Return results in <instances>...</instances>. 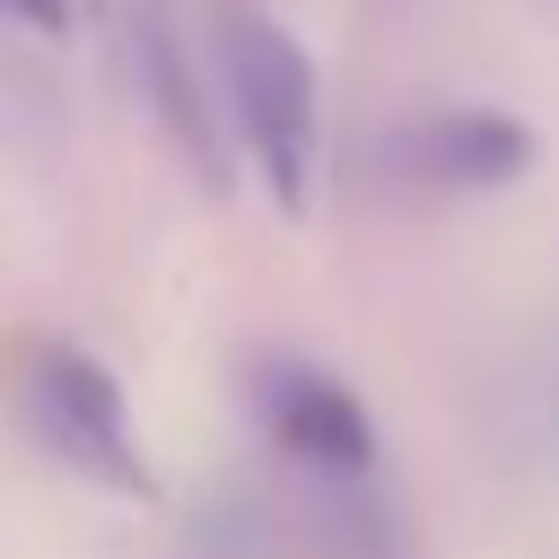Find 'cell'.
I'll use <instances>...</instances> for the list:
<instances>
[{
	"instance_id": "1",
	"label": "cell",
	"mask_w": 559,
	"mask_h": 559,
	"mask_svg": "<svg viewBox=\"0 0 559 559\" xmlns=\"http://www.w3.org/2000/svg\"><path fill=\"white\" fill-rule=\"evenodd\" d=\"M218 70H227V114H236L262 183L280 192V210H297L306 201V175H314V61L262 9H227Z\"/></svg>"
},
{
	"instance_id": "4",
	"label": "cell",
	"mask_w": 559,
	"mask_h": 559,
	"mask_svg": "<svg viewBox=\"0 0 559 559\" xmlns=\"http://www.w3.org/2000/svg\"><path fill=\"white\" fill-rule=\"evenodd\" d=\"M402 157H411V175H428L445 192H498V183H515L533 166V131L515 114H498V105H454V114L419 122L402 140Z\"/></svg>"
},
{
	"instance_id": "3",
	"label": "cell",
	"mask_w": 559,
	"mask_h": 559,
	"mask_svg": "<svg viewBox=\"0 0 559 559\" xmlns=\"http://www.w3.org/2000/svg\"><path fill=\"white\" fill-rule=\"evenodd\" d=\"M253 411H262V437L306 463L314 480H367L376 472V419L358 411V393L306 358H271L253 367Z\"/></svg>"
},
{
	"instance_id": "2",
	"label": "cell",
	"mask_w": 559,
	"mask_h": 559,
	"mask_svg": "<svg viewBox=\"0 0 559 559\" xmlns=\"http://www.w3.org/2000/svg\"><path fill=\"white\" fill-rule=\"evenodd\" d=\"M26 419H35L44 454H61L70 472L148 498V463H140V437H131L122 384H114L87 349H61V341L26 349Z\"/></svg>"
},
{
	"instance_id": "5",
	"label": "cell",
	"mask_w": 559,
	"mask_h": 559,
	"mask_svg": "<svg viewBox=\"0 0 559 559\" xmlns=\"http://www.w3.org/2000/svg\"><path fill=\"white\" fill-rule=\"evenodd\" d=\"M9 26H61V0H0Z\"/></svg>"
}]
</instances>
